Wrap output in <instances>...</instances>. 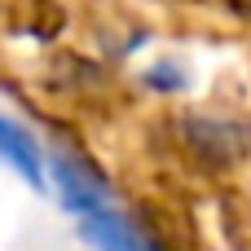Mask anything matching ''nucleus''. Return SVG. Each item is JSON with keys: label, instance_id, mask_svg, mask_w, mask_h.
<instances>
[{"label": "nucleus", "instance_id": "nucleus-1", "mask_svg": "<svg viewBox=\"0 0 251 251\" xmlns=\"http://www.w3.org/2000/svg\"><path fill=\"white\" fill-rule=\"evenodd\" d=\"M53 185H57V199L66 212L84 216V212H97V207H110V185L106 176L75 159V154H53Z\"/></svg>", "mask_w": 251, "mask_h": 251}, {"label": "nucleus", "instance_id": "nucleus-2", "mask_svg": "<svg viewBox=\"0 0 251 251\" xmlns=\"http://www.w3.org/2000/svg\"><path fill=\"white\" fill-rule=\"evenodd\" d=\"M79 238L93 251H154L150 238L128 225V216H119L115 207H97V212H84L79 216Z\"/></svg>", "mask_w": 251, "mask_h": 251}, {"label": "nucleus", "instance_id": "nucleus-3", "mask_svg": "<svg viewBox=\"0 0 251 251\" xmlns=\"http://www.w3.org/2000/svg\"><path fill=\"white\" fill-rule=\"evenodd\" d=\"M0 163H9L31 190H44V163H40V146L26 137V128H18L13 119H0Z\"/></svg>", "mask_w": 251, "mask_h": 251}]
</instances>
